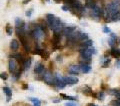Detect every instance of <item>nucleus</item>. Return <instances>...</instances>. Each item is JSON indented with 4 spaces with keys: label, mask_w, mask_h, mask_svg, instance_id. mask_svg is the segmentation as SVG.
Returning a JSON list of instances; mask_svg holds the SVG:
<instances>
[{
    "label": "nucleus",
    "mask_w": 120,
    "mask_h": 106,
    "mask_svg": "<svg viewBox=\"0 0 120 106\" xmlns=\"http://www.w3.org/2000/svg\"><path fill=\"white\" fill-rule=\"evenodd\" d=\"M50 28L53 30L55 33H58V34H61L63 32V29H64V24H63V22L59 19V18L55 17L54 21L52 22V24L50 25Z\"/></svg>",
    "instance_id": "nucleus-1"
},
{
    "label": "nucleus",
    "mask_w": 120,
    "mask_h": 106,
    "mask_svg": "<svg viewBox=\"0 0 120 106\" xmlns=\"http://www.w3.org/2000/svg\"><path fill=\"white\" fill-rule=\"evenodd\" d=\"M44 33H45V32H44L43 28L41 27V26H39V25L35 26L34 29H33V30H32V32H31L32 36L34 37L36 40H41V39H43Z\"/></svg>",
    "instance_id": "nucleus-2"
},
{
    "label": "nucleus",
    "mask_w": 120,
    "mask_h": 106,
    "mask_svg": "<svg viewBox=\"0 0 120 106\" xmlns=\"http://www.w3.org/2000/svg\"><path fill=\"white\" fill-rule=\"evenodd\" d=\"M102 15H103V10H102V8H101L99 5L96 4V5L91 9V16H92L93 19H95V20L98 21Z\"/></svg>",
    "instance_id": "nucleus-3"
},
{
    "label": "nucleus",
    "mask_w": 120,
    "mask_h": 106,
    "mask_svg": "<svg viewBox=\"0 0 120 106\" xmlns=\"http://www.w3.org/2000/svg\"><path fill=\"white\" fill-rule=\"evenodd\" d=\"M44 81L47 83V84L49 85H54V82H55V78L53 77V75H52V73L50 72V71H46V72L44 73Z\"/></svg>",
    "instance_id": "nucleus-4"
},
{
    "label": "nucleus",
    "mask_w": 120,
    "mask_h": 106,
    "mask_svg": "<svg viewBox=\"0 0 120 106\" xmlns=\"http://www.w3.org/2000/svg\"><path fill=\"white\" fill-rule=\"evenodd\" d=\"M8 68L11 73H14L17 70V61L15 58H10L9 63H8Z\"/></svg>",
    "instance_id": "nucleus-5"
},
{
    "label": "nucleus",
    "mask_w": 120,
    "mask_h": 106,
    "mask_svg": "<svg viewBox=\"0 0 120 106\" xmlns=\"http://www.w3.org/2000/svg\"><path fill=\"white\" fill-rule=\"evenodd\" d=\"M68 71L70 74H78L81 71V66L77 64H72L68 67Z\"/></svg>",
    "instance_id": "nucleus-6"
},
{
    "label": "nucleus",
    "mask_w": 120,
    "mask_h": 106,
    "mask_svg": "<svg viewBox=\"0 0 120 106\" xmlns=\"http://www.w3.org/2000/svg\"><path fill=\"white\" fill-rule=\"evenodd\" d=\"M64 82L66 83V84L73 85V84H76V83H78V78L77 77L66 76V77H64Z\"/></svg>",
    "instance_id": "nucleus-7"
},
{
    "label": "nucleus",
    "mask_w": 120,
    "mask_h": 106,
    "mask_svg": "<svg viewBox=\"0 0 120 106\" xmlns=\"http://www.w3.org/2000/svg\"><path fill=\"white\" fill-rule=\"evenodd\" d=\"M34 72H35V74H42L44 72L43 64H41L40 62H37L35 65V68H34Z\"/></svg>",
    "instance_id": "nucleus-8"
},
{
    "label": "nucleus",
    "mask_w": 120,
    "mask_h": 106,
    "mask_svg": "<svg viewBox=\"0 0 120 106\" xmlns=\"http://www.w3.org/2000/svg\"><path fill=\"white\" fill-rule=\"evenodd\" d=\"M88 39V35L85 32L82 31H78L77 33V41H84Z\"/></svg>",
    "instance_id": "nucleus-9"
},
{
    "label": "nucleus",
    "mask_w": 120,
    "mask_h": 106,
    "mask_svg": "<svg viewBox=\"0 0 120 106\" xmlns=\"http://www.w3.org/2000/svg\"><path fill=\"white\" fill-rule=\"evenodd\" d=\"M75 30H76V28L74 27V26H72V27H65L64 29H63V34H64L65 36H69L71 33H73Z\"/></svg>",
    "instance_id": "nucleus-10"
},
{
    "label": "nucleus",
    "mask_w": 120,
    "mask_h": 106,
    "mask_svg": "<svg viewBox=\"0 0 120 106\" xmlns=\"http://www.w3.org/2000/svg\"><path fill=\"white\" fill-rule=\"evenodd\" d=\"M66 85V83L63 81V80H59L55 77V82H54V86H56L57 88H64Z\"/></svg>",
    "instance_id": "nucleus-11"
},
{
    "label": "nucleus",
    "mask_w": 120,
    "mask_h": 106,
    "mask_svg": "<svg viewBox=\"0 0 120 106\" xmlns=\"http://www.w3.org/2000/svg\"><path fill=\"white\" fill-rule=\"evenodd\" d=\"M80 66H81V71L83 73H88V72H90V70H91V66L87 63H82Z\"/></svg>",
    "instance_id": "nucleus-12"
},
{
    "label": "nucleus",
    "mask_w": 120,
    "mask_h": 106,
    "mask_svg": "<svg viewBox=\"0 0 120 106\" xmlns=\"http://www.w3.org/2000/svg\"><path fill=\"white\" fill-rule=\"evenodd\" d=\"M110 54L112 57H115V58H118L120 56V49L119 48H112L111 51H110Z\"/></svg>",
    "instance_id": "nucleus-13"
},
{
    "label": "nucleus",
    "mask_w": 120,
    "mask_h": 106,
    "mask_svg": "<svg viewBox=\"0 0 120 106\" xmlns=\"http://www.w3.org/2000/svg\"><path fill=\"white\" fill-rule=\"evenodd\" d=\"M95 5H96L95 0H86V1H85V7H86V8L92 9Z\"/></svg>",
    "instance_id": "nucleus-14"
},
{
    "label": "nucleus",
    "mask_w": 120,
    "mask_h": 106,
    "mask_svg": "<svg viewBox=\"0 0 120 106\" xmlns=\"http://www.w3.org/2000/svg\"><path fill=\"white\" fill-rule=\"evenodd\" d=\"M20 41H21V43H22V45L24 46V48H25V50L26 51H29L30 50V47H29V44H28V41L26 40V38L24 36H22V37H20Z\"/></svg>",
    "instance_id": "nucleus-15"
},
{
    "label": "nucleus",
    "mask_w": 120,
    "mask_h": 106,
    "mask_svg": "<svg viewBox=\"0 0 120 106\" xmlns=\"http://www.w3.org/2000/svg\"><path fill=\"white\" fill-rule=\"evenodd\" d=\"M18 47H19V43H18V41L16 39H13V40H11V42H10V48L12 49V50H17Z\"/></svg>",
    "instance_id": "nucleus-16"
},
{
    "label": "nucleus",
    "mask_w": 120,
    "mask_h": 106,
    "mask_svg": "<svg viewBox=\"0 0 120 106\" xmlns=\"http://www.w3.org/2000/svg\"><path fill=\"white\" fill-rule=\"evenodd\" d=\"M109 93L112 94V95H114V97H115L117 100H120V90L111 89V90H109Z\"/></svg>",
    "instance_id": "nucleus-17"
},
{
    "label": "nucleus",
    "mask_w": 120,
    "mask_h": 106,
    "mask_svg": "<svg viewBox=\"0 0 120 106\" xmlns=\"http://www.w3.org/2000/svg\"><path fill=\"white\" fill-rule=\"evenodd\" d=\"M2 90H3V92H4V93L6 94V96L8 97V98H7V100L9 101L10 96H11V94H12V91H11V89L9 88V87H3Z\"/></svg>",
    "instance_id": "nucleus-18"
},
{
    "label": "nucleus",
    "mask_w": 120,
    "mask_h": 106,
    "mask_svg": "<svg viewBox=\"0 0 120 106\" xmlns=\"http://www.w3.org/2000/svg\"><path fill=\"white\" fill-rule=\"evenodd\" d=\"M54 19H55V16L53 14H47L46 15V20H47V23H48V25H49V27L52 24V22L54 21Z\"/></svg>",
    "instance_id": "nucleus-19"
},
{
    "label": "nucleus",
    "mask_w": 120,
    "mask_h": 106,
    "mask_svg": "<svg viewBox=\"0 0 120 106\" xmlns=\"http://www.w3.org/2000/svg\"><path fill=\"white\" fill-rule=\"evenodd\" d=\"M15 25H16V28L17 27H25L24 21L22 19H20V18H16V20H15Z\"/></svg>",
    "instance_id": "nucleus-20"
},
{
    "label": "nucleus",
    "mask_w": 120,
    "mask_h": 106,
    "mask_svg": "<svg viewBox=\"0 0 120 106\" xmlns=\"http://www.w3.org/2000/svg\"><path fill=\"white\" fill-rule=\"evenodd\" d=\"M92 44H93V41L91 39L84 40V41H82V43H81V45H83V46H85V47H91Z\"/></svg>",
    "instance_id": "nucleus-21"
},
{
    "label": "nucleus",
    "mask_w": 120,
    "mask_h": 106,
    "mask_svg": "<svg viewBox=\"0 0 120 106\" xmlns=\"http://www.w3.org/2000/svg\"><path fill=\"white\" fill-rule=\"evenodd\" d=\"M60 39H61V34L54 33V35H53V42H54V44H55V45L57 44V43H59Z\"/></svg>",
    "instance_id": "nucleus-22"
},
{
    "label": "nucleus",
    "mask_w": 120,
    "mask_h": 106,
    "mask_svg": "<svg viewBox=\"0 0 120 106\" xmlns=\"http://www.w3.org/2000/svg\"><path fill=\"white\" fill-rule=\"evenodd\" d=\"M60 96H61V97L63 98V99H65V100H69V101H74V100H76V99H77L76 97L68 96V95H65V94H63V93L60 94Z\"/></svg>",
    "instance_id": "nucleus-23"
},
{
    "label": "nucleus",
    "mask_w": 120,
    "mask_h": 106,
    "mask_svg": "<svg viewBox=\"0 0 120 106\" xmlns=\"http://www.w3.org/2000/svg\"><path fill=\"white\" fill-rule=\"evenodd\" d=\"M30 64H31V58H28V59H26L24 63H23V66H24V69L25 70H27L29 69V67H30Z\"/></svg>",
    "instance_id": "nucleus-24"
},
{
    "label": "nucleus",
    "mask_w": 120,
    "mask_h": 106,
    "mask_svg": "<svg viewBox=\"0 0 120 106\" xmlns=\"http://www.w3.org/2000/svg\"><path fill=\"white\" fill-rule=\"evenodd\" d=\"M30 101L33 102V106H41V102L39 99L36 98H30Z\"/></svg>",
    "instance_id": "nucleus-25"
},
{
    "label": "nucleus",
    "mask_w": 120,
    "mask_h": 106,
    "mask_svg": "<svg viewBox=\"0 0 120 106\" xmlns=\"http://www.w3.org/2000/svg\"><path fill=\"white\" fill-rule=\"evenodd\" d=\"M5 30H6V33L8 34V35H11V34H12L13 29H12V27H11V25H10V24H7V25H6Z\"/></svg>",
    "instance_id": "nucleus-26"
},
{
    "label": "nucleus",
    "mask_w": 120,
    "mask_h": 106,
    "mask_svg": "<svg viewBox=\"0 0 120 106\" xmlns=\"http://www.w3.org/2000/svg\"><path fill=\"white\" fill-rule=\"evenodd\" d=\"M43 49H40L39 47H36L34 50H33V54H38V55H42Z\"/></svg>",
    "instance_id": "nucleus-27"
},
{
    "label": "nucleus",
    "mask_w": 120,
    "mask_h": 106,
    "mask_svg": "<svg viewBox=\"0 0 120 106\" xmlns=\"http://www.w3.org/2000/svg\"><path fill=\"white\" fill-rule=\"evenodd\" d=\"M82 92L85 93V94H90V95H91V94H92V90L90 89L88 86H85V88H83V90H82Z\"/></svg>",
    "instance_id": "nucleus-28"
},
{
    "label": "nucleus",
    "mask_w": 120,
    "mask_h": 106,
    "mask_svg": "<svg viewBox=\"0 0 120 106\" xmlns=\"http://www.w3.org/2000/svg\"><path fill=\"white\" fill-rule=\"evenodd\" d=\"M15 59H16L18 62H22V63H24V61H25V60L23 59V57H22V55H21V54L15 55Z\"/></svg>",
    "instance_id": "nucleus-29"
},
{
    "label": "nucleus",
    "mask_w": 120,
    "mask_h": 106,
    "mask_svg": "<svg viewBox=\"0 0 120 106\" xmlns=\"http://www.w3.org/2000/svg\"><path fill=\"white\" fill-rule=\"evenodd\" d=\"M65 106H78V105L76 102H74V101H68L65 103Z\"/></svg>",
    "instance_id": "nucleus-30"
},
{
    "label": "nucleus",
    "mask_w": 120,
    "mask_h": 106,
    "mask_svg": "<svg viewBox=\"0 0 120 106\" xmlns=\"http://www.w3.org/2000/svg\"><path fill=\"white\" fill-rule=\"evenodd\" d=\"M103 32H104V33H106V34H110V33H112V32H111V29H110L109 27H107V26L103 27Z\"/></svg>",
    "instance_id": "nucleus-31"
},
{
    "label": "nucleus",
    "mask_w": 120,
    "mask_h": 106,
    "mask_svg": "<svg viewBox=\"0 0 120 106\" xmlns=\"http://www.w3.org/2000/svg\"><path fill=\"white\" fill-rule=\"evenodd\" d=\"M110 104L111 105H113V106H119L120 105V102L116 99V100H112L111 102H110Z\"/></svg>",
    "instance_id": "nucleus-32"
},
{
    "label": "nucleus",
    "mask_w": 120,
    "mask_h": 106,
    "mask_svg": "<svg viewBox=\"0 0 120 106\" xmlns=\"http://www.w3.org/2000/svg\"><path fill=\"white\" fill-rule=\"evenodd\" d=\"M115 41H116V40L112 39V38H109V40H108V44H109L110 46H113L114 43H115Z\"/></svg>",
    "instance_id": "nucleus-33"
},
{
    "label": "nucleus",
    "mask_w": 120,
    "mask_h": 106,
    "mask_svg": "<svg viewBox=\"0 0 120 106\" xmlns=\"http://www.w3.org/2000/svg\"><path fill=\"white\" fill-rule=\"evenodd\" d=\"M97 98H98L99 100H103L104 99V94L103 93H99L98 94V97H97Z\"/></svg>",
    "instance_id": "nucleus-34"
},
{
    "label": "nucleus",
    "mask_w": 120,
    "mask_h": 106,
    "mask_svg": "<svg viewBox=\"0 0 120 106\" xmlns=\"http://www.w3.org/2000/svg\"><path fill=\"white\" fill-rule=\"evenodd\" d=\"M32 11H33L32 9H30L29 11H26V13H25V14H26V16H27V17H30V16H31V14H32Z\"/></svg>",
    "instance_id": "nucleus-35"
},
{
    "label": "nucleus",
    "mask_w": 120,
    "mask_h": 106,
    "mask_svg": "<svg viewBox=\"0 0 120 106\" xmlns=\"http://www.w3.org/2000/svg\"><path fill=\"white\" fill-rule=\"evenodd\" d=\"M62 10L63 11H68V10H70V8H69V6H67V5H63L62 6Z\"/></svg>",
    "instance_id": "nucleus-36"
},
{
    "label": "nucleus",
    "mask_w": 120,
    "mask_h": 106,
    "mask_svg": "<svg viewBox=\"0 0 120 106\" xmlns=\"http://www.w3.org/2000/svg\"><path fill=\"white\" fill-rule=\"evenodd\" d=\"M109 63H110V60H109V59H107L106 61L104 62V64H103V67H104V68H105V67H107V66H108V64H109Z\"/></svg>",
    "instance_id": "nucleus-37"
},
{
    "label": "nucleus",
    "mask_w": 120,
    "mask_h": 106,
    "mask_svg": "<svg viewBox=\"0 0 120 106\" xmlns=\"http://www.w3.org/2000/svg\"><path fill=\"white\" fill-rule=\"evenodd\" d=\"M1 78H2V79H4V80H5V79H7V74L4 73V72L1 73Z\"/></svg>",
    "instance_id": "nucleus-38"
},
{
    "label": "nucleus",
    "mask_w": 120,
    "mask_h": 106,
    "mask_svg": "<svg viewBox=\"0 0 120 106\" xmlns=\"http://www.w3.org/2000/svg\"><path fill=\"white\" fill-rule=\"evenodd\" d=\"M110 36H111V38H112V39L116 40V35H115L114 33H110Z\"/></svg>",
    "instance_id": "nucleus-39"
},
{
    "label": "nucleus",
    "mask_w": 120,
    "mask_h": 106,
    "mask_svg": "<svg viewBox=\"0 0 120 106\" xmlns=\"http://www.w3.org/2000/svg\"><path fill=\"white\" fill-rule=\"evenodd\" d=\"M22 89H23V90L28 89V85L27 84H23V85H22Z\"/></svg>",
    "instance_id": "nucleus-40"
},
{
    "label": "nucleus",
    "mask_w": 120,
    "mask_h": 106,
    "mask_svg": "<svg viewBox=\"0 0 120 106\" xmlns=\"http://www.w3.org/2000/svg\"><path fill=\"white\" fill-rule=\"evenodd\" d=\"M116 67H118V68H120V60H117V61H116Z\"/></svg>",
    "instance_id": "nucleus-41"
},
{
    "label": "nucleus",
    "mask_w": 120,
    "mask_h": 106,
    "mask_svg": "<svg viewBox=\"0 0 120 106\" xmlns=\"http://www.w3.org/2000/svg\"><path fill=\"white\" fill-rule=\"evenodd\" d=\"M30 1H31V0H24V1H23V4H27V3H29Z\"/></svg>",
    "instance_id": "nucleus-42"
},
{
    "label": "nucleus",
    "mask_w": 120,
    "mask_h": 106,
    "mask_svg": "<svg viewBox=\"0 0 120 106\" xmlns=\"http://www.w3.org/2000/svg\"><path fill=\"white\" fill-rule=\"evenodd\" d=\"M87 106H96L95 104H93V103H90V104H88Z\"/></svg>",
    "instance_id": "nucleus-43"
},
{
    "label": "nucleus",
    "mask_w": 120,
    "mask_h": 106,
    "mask_svg": "<svg viewBox=\"0 0 120 106\" xmlns=\"http://www.w3.org/2000/svg\"><path fill=\"white\" fill-rule=\"evenodd\" d=\"M57 60H61V56H57Z\"/></svg>",
    "instance_id": "nucleus-44"
},
{
    "label": "nucleus",
    "mask_w": 120,
    "mask_h": 106,
    "mask_svg": "<svg viewBox=\"0 0 120 106\" xmlns=\"http://www.w3.org/2000/svg\"><path fill=\"white\" fill-rule=\"evenodd\" d=\"M53 101H54V102H59L60 100H59V99H56V100H53Z\"/></svg>",
    "instance_id": "nucleus-45"
},
{
    "label": "nucleus",
    "mask_w": 120,
    "mask_h": 106,
    "mask_svg": "<svg viewBox=\"0 0 120 106\" xmlns=\"http://www.w3.org/2000/svg\"><path fill=\"white\" fill-rule=\"evenodd\" d=\"M119 43H120V38H119Z\"/></svg>",
    "instance_id": "nucleus-46"
}]
</instances>
